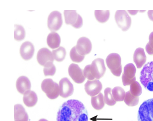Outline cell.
<instances>
[{
	"label": "cell",
	"instance_id": "3957f363",
	"mask_svg": "<svg viewBox=\"0 0 153 121\" xmlns=\"http://www.w3.org/2000/svg\"><path fill=\"white\" fill-rule=\"evenodd\" d=\"M140 80L147 90L153 92V61L144 66L140 72Z\"/></svg>",
	"mask_w": 153,
	"mask_h": 121
},
{
	"label": "cell",
	"instance_id": "52a82bcc",
	"mask_svg": "<svg viewBox=\"0 0 153 121\" xmlns=\"http://www.w3.org/2000/svg\"><path fill=\"white\" fill-rule=\"evenodd\" d=\"M65 20L67 25H71L74 28H80L83 25V20L80 15L74 10H65Z\"/></svg>",
	"mask_w": 153,
	"mask_h": 121
},
{
	"label": "cell",
	"instance_id": "f546056e",
	"mask_svg": "<svg viewBox=\"0 0 153 121\" xmlns=\"http://www.w3.org/2000/svg\"><path fill=\"white\" fill-rule=\"evenodd\" d=\"M70 57L72 62L79 63L83 60L85 56L79 54L77 51L76 46H75L70 51Z\"/></svg>",
	"mask_w": 153,
	"mask_h": 121
},
{
	"label": "cell",
	"instance_id": "9c48e42d",
	"mask_svg": "<svg viewBox=\"0 0 153 121\" xmlns=\"http://www.w3.org/2000/svg\"><path fill=\"white\" fill-rule=\"evenodd\" d=\"M63 20L62 13L58 11H53L50 14L48 19V27L51 31H57L62 27Z\"/></svg>",
	"mask_w": 153,
	"mask_h": 121
},
{
	"label": "cell",
	"instance_id": "4dcf8cb0",
	"mask_svg": "<svg viewBox=\"0 0 153 121\" xmlns=\"http://www.w3.org/2000/svg\"><path fill=\"white\" fill-rule=\"evenodd\" d=\"M44 73L45 76H53L56 73V68L53 63L50 62L45 65Z\"/></svg>",
	"mask_w": 153,
	"mask_h": 121
},
{
	"label": "cell",
	"instance_id": "ac0fdd59",
	"mask_svg": "<svg viewBox=\"0 0 153 121\" xmlns=\"http://www.w3.org/2000/svg\"><path fill=\"white\" fill-rule=\"evenodd\" d=\"M134 61L138 69L141 68L146 63L147 57L144 50L143 48H137L135 51L133 56Z\"/></svg>",
	"mask_w": 153,
	"mask_h": 121
},
{
	"label": "cell",
	"instance_id": "9a60e30c",
	"mask_svg": "<svg viewBox=\"0 0 153 121\" xmlns=\"http://www.w3.org/2000/svg\"><path fill=\"white\" fill-rule=\"evenodd\" d=\"M37 59L39 65L45 66L48 63L50 62L53 63L54 58L53 53L48 48H43L38 51Z\"/></svg>",
	"mask_w": 153,
	"mask_h": 121
},
{
	"label": "cell",
	"instance_id": "277c9868",
	"mask_svg": "<svg viewBox=\"0 0 153 121\" xmlns=\"http://www.w3.org/2000/svg\"><path fill=\"white\" fill-rule=\"evenodd\" d=\"M138 121H153V99L144 102L139 108Z\"/></svg>",
	"mask_w": 153,
	"mask_h": 121
},
{
	"label": "cell",
	"instance_id": "484cf974",
	"mask_svg": "<svg viewBox=\"0 0 153 121\" xmlns=\"http://www.w3.org/2000/svg\"><path fill=\"white\" fill-rule=\"evenodd\" d=\"M53 54L54 59L56 62H62L64 60L66 56V50L64 47H60L57 49L53 50Z\"/></svg>",
	"mask_w": 153,
	"mask_h": 121
},
{
	"label": "cell",
	"instance_id": "7c38bea8",
	"mask_svg": "<svg viewBox=\"0 0 153 121\" xmlns=\"http://www.w3.org/2000/svg\"><path fill=\"white\" fill-rule=\"evenodd\" d=\"M60 95L63 98H68L72 95L74 91L73 85L67 78L60 80L59 83Z\"/></svg>",
	"mask_w": 153,
	"mask_h": 121
},
{
	"label": "cell",
	"instance_id": "836d02e7",
	"mask_svg": "<svg viewBox=\"0 0 153 121\" xmlns=\"http://www.w3.org/2000/svg\"><path fill=\"white\" fill-rule=\"evenodd\" d=\"M39 121H48L46 119H40L39 120Z\"/></svg>",
	"mask_w": 153,
	"mask_h": 121
},
{
	"label": "cell",
	"instance_id": "f1b7e54d",
	"mask_svg": "<svg viewBox=\"0 0 153 121\" xmlns=\"http://www.w3.org/2000/svg\"><path fill=\"white\" fill-rule=\"evenodd\" d=\"M130 92L132 95L135 97H139L141 95L142 90L139 82L135 81L130 85Z\"/></svg>",
	"mask_w": 153,
	"mask_h": 121
},
{
	"label": "cell",
	"instance_id": "5b68a950",
	"mask_svg": "<svg viewBox=\"0 0 153 121\" xmlns=\"http://www.w3.org/2000/svg\"><path fill=\"white\" fill-rule=\"evenodd\" d=\"M41 88L42 90L50 99H56L60 95L58 84L54 82L51 79H46L43 80Z\"/></svg>",
	"mask_w": 153,
	"mask_h": 121
},
{
	"label": "cell",
	"instance_id": "8992f818",
	"mask_svg": "<svg viewBox=\"0 0 153 121\" xmlns=\"http://www.w3.org/2000/svg\"><path fill=\"white\" fill-rule=\"evenodd\" d=\"M106 65L111 72L115 76L119 77L122 72L121 58L120 55L112 53L107 56L106 60Z\"/></svg>",
	"mask_w": 153,
	"mask_h": 121
},
{
	"label": "cell",
	"instance_id": "d6986e66",
	"mask_svg": "<svg viewBox=\"0 0 153 121\" xmlns=\"http://www.w3.org/2000/svg\"><path fill=\"white\" fill-rule=\"evenodd\" d=\"M14 117L15 121H28L29 116L24 107L21 105L14 106Z\"/></svg>",
	"mask_w": 153,
	"mask_h": 121
},
{
	"label": "cell",
	"instance_id": "2e32d148",
	"mask_svg": "<svg viewBox=\"0 0 153 121\" xmlns=\"http://www.w3.org/2000/svg\"><path fill=\"white\" fill-rule=\"evenodd\" d=\"M20 52L21 57L25 60H29L32 58L35 52L33 44L29 41L23 43L20 48Z\"/></svg>",
	"mask_w": 153,
	"mask_h": 121
},
{
	"label": "cell",
	"instance_id": "8fae6325",
	"mask_svg": "<svg viewBox=\"0 0 153 121\" xmlns=\"http://www.w3.org/2000/svg\"><path fill=\"white\" fill-rule=\"evenodd\" d=\"M68 73L70 77L76 83H82L85 80L83 71L77 64L75 63L71 64L69 67Z\"/></svg>",
	"mask_w": 153,
	"mask_h": 121
},
{
	"label": "cell",
	"instance_id": "d6a6232c",
	"mask_svg": "<svg viewBox=\"0 0 153 121\" xmlns=\"http://www.w3.org/2000/svg\"><path fill=\"white\" fill-rule=\"evenodd\" d=\"M147 14H148L149 19L151 21H153V10H149V11H148Z\"/></svg>",
	"mask_w": 153,
	"mask_h": 121
},
{
	"label": "cell",
	"instance_id": "cb8c5ba5",
	"mask_svg": "<svg viewBox=\"0 0 153 121\" xmlns=\"http://www.w3.org/2000/svg\"><path fill=\"white\" fill-rule=\"evenodd\" d=\"M110 11L108 10L106 11H99L96 10L95 11V16L98 22L101 23H105L108 20L109 18Z\"/></svg>",
	"mask_w": 153,
	"mask_h": 121
},
{
	"label": "cell",
	"instance_id": "4fadbf2b",
	"mask_svg": "<svg viewBox=\"0 0 153 121\" xmlns=\"http://www.w3.org/2000/svg\"><path fill=\"white\" fill-rule=\"evenodd\" d=\"M102 89V85L98 80H88L85 85L86 93L91 97L97 95Z\"/></svg>",
	"mask_w": 153,
	"mask_h": 121
},
{
	"label": "cell",
	"instance_id": "7a4b0ae2",
	"mask_svg": "<svg viewBox=\"0 0 153 121\" xmlns=\"http://www.w3.org/2000/svg\"><path fill=\"white\" fill-rule=\"evenodd\" d=\"M106 71L104 60L97 58L93 61L91 65H87L83 70L84 75L89 80H99L102 77Z\"/></svg>",
	"mask_w": 153,
	"mask_h": 121
},
{
	"label": "cell",
	"instance_id": "30bf717a",
	"mask_svg": "<svg viewBox=\"0 0 153 121\" xmlns=\"http://www.w3.org/2000/svg\"><path fill=\"white\" fill-rule=\"evenodd\" d=\"M136 68L132 63H129L124 67L122 76V82L125 86L130 85L136 81Z\"/></svg>",
	"mask_w": 153,
	"mask_h": 121
},
{
	"label": "cell",
	"instance_id": "ba28073f",
	"mask_svg": "<svg viewBox=\"0 0 153 121\" xmlns=\"http://www.w3.org/2000/svg\"><path fill=\"white\" fill-rule=\"evenodd\" d=\"M114 19L119 28L123 31H126L131 25V18L125 10H118L116 12Z\"/></svg>",
	"mask_w": 153,
	"mask_h": 121
},
{
	"label": "cell",
	"instance_id": "44dd1931",
	"mask_svg": "<svg viewBox=\"0 0 153 121\" xmlns=\"http://www.w3.org/2000/svg\"><path fill=\"white\" fill-rule=\"evenodd\" d=\"M61 42V38L57 33L52 32L48 36L47 44L52 49H54L59 47Z\"/></svg>",
	"mask_w": 153,
	"mask_h": 121
},
{
	"label": "cell",
	"instance_id": "1f68e13d",
	"mask_svg": "<svg viewBox=\"0 0 153 121\" xmlns=\"http://www.w3.org/2000/svg\"><path fill=\"white\" fill-rule=\"evenodd\" d=\"M146 49L149 55H153V32L149 35V42L146 45Z\"/></svg>",
	"mask_w": 153,
	"mask_h": 121
},
{
	"label": "cell",
	"instance_id": "ffe728a7",
	"mask_svg": "<svg viewBox=\"0 0 153 121\" xmlns=\"http://www.w3.org/2000/svg\"><path fill=\"white\" fill-rule=\"evenodd\" d=\"M37 96L34 92L29 90L24 95L23 102L27 107H33L37 103Z\"/></svg>",
	"mask_w": 153,
	"mask_h": 121
},
{
	"label": "cell",
	"instance_id": "d4e9b609",
	"mask_svg": "<svg viewBox=\"0 0 153 121\" xmlns=\"http://www.w3.org/2000/svg\"><path fill=\"white\" fill-rule=\"evenodd\" d=\"M26 36L25 30L23 27L19 25H15L14 38L18 41H20L25 39Z\"/></svg>",
	"mask_w": 153,
	"mask_h": 121
},
{
	"label": "cell",
	"instance_id": "6da1fadb",
	"mask_svg": "<svg viewBox=\"0 0 153 121\" xmlns=\"http://www.w3.org/2000/svg\"><path fill=\"white\" fill-rule=\"evenodd\" d=\"M57 121H88L87 111L82 103L77 100H69L60 107Z\"/></svg>",
	"mask_w": 153,
	"mask_h": 121
},
{
	"label": "cell",
	"instance_id": "5bb4252c",
	"mask_svg": "<svg viewBox=\"0 0 153 121\" xmlns=\"http://www.w3.org/2000/svg\"><path fill=\"white\" fill-rule=\"evenodd\" d=\"M76 47L77 52L80 55L85 56L90 54L92 50V44L88 38L81 37L78 40Z\"/></svg>",
	"mask_w": 153,
	"mask_h": 121
},
{
	"label": "cell",
	"instance_id": "603a6c76",
	"mask_svg": "<svg viewBox=\"0 0 153 121\" xmlns=\"http://www.w3.org/2000/svg\"><path fill=\"white\" fill-rule=\"evenodd\" d=\"M113 98L116 102L123 101L124 100L126 92L124 89L121 87H117L112 90Z\"/></svg>",
	"mask_w": 153,
	"mask_h": 121
},
{
	"label": "cell",
	"instance_id": "83f0119b",
	"mask_svg": "<svg viewBox=\"0 0 153 121\" xmlns=\"http://www.w3.org/2000/svg\"><path fill=\"white\" fill-rule=\"evenodd\" d=\"M104 92V101L105 103L109 106H112L115 105L116 101L114 100L112 95L111 89L110 88H106L105 89Z\"/></svg>",
	"mask_w": 153,
	"mask_h": 121
},
{
	"label": "cell",
	"instance_id": "7402d4cb",
	"mask_svg": "<svg viewBox=\"0 0 153 121\" xmlns=\"http://www.w3.org/2000/svg\"><path fill=\"white\" fill-rule=\"evenodd\" d=\"M91 104L92 107L96 110H101L105 106L104 95L100 93L97 95L92 97L91 98Z\"/></svg>",
	"mask_w": 153,
	"mask_h": 121
},
{
	"label": "cell",
	"instance_id": "e0dca14e",
	"mask_svg": "<svg viewBox=\"0 0 153 121\" xmlns=\"http://www.w3.org/2000/svg\"><path fill=\"white\" fill-rule=\"evenodd\" d=\"M16 87L19 93L24 95L27 92L30 90L31 83L30 80L26 76L20 77L16 82Z\"/></svg>",
	"mask_w": 153,
	"mask_h": 121
},
{
	"label": "cell",
	"instance_id": "4316f807",
	"mask_svg": "<svg viewBox=\"0 0 153 121\" xmlns=\"http://www.w3.org/2000/svg\"><path fill=\"white\" fill-rule=\"evenodd\" d=\"M124 101L127 106L133 107L139 103V97L132 95L130 91H128L126 93Z\"/></svg>",
	"mask_w": 153,
	"mask_h": 121
}]
</instances>
